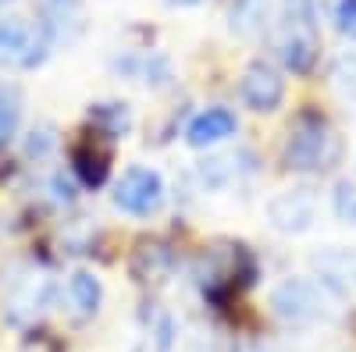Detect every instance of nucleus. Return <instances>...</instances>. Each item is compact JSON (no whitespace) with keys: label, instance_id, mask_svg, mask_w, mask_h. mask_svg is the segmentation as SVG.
Here are the masks:
<instances>
[{"label":"nucleus","instance_id":"f257e3e1","mask_svg":"<svg viewBox=\"0 0 356 352\" xmlns=\"http://www.w3.org/2000/svg\"><path fill=\"white\" fill-rule=\"evenodd\" d=\"M339 160H342V139L332 128V121L317 110H303L285 135L282 164L296 174H328Z\"/></svg>","mask_w":356,"mask_h":352},{"label":"nucleus","instance_id":"f03ea898","mask_svg":"<svg viewBox=\"0 0 356 352\" xmlns=\"http://www.w3.org/2000/svg\"><path fill=\"white\" fill-rule=\"evenodd\" d=\"M54 278L47 267L33 260H22L4 274V288H0V310L4 320L18 331H33L36 320L54 306Z\"/></svg>","mask_w":356,"mask_h":352},{"label":"nucleus","instance_id":"7ed1b4c3","mask_svg":"<svg viewBox=\"0 0 356 352\" xmlns=\"http://www.w3.org/2000/svg\"><path fill=\"white\" fill-rule=\"evenodd\" d=\"M321 53L317 36V8L314 0H282V22H278V57L296 75H310Z\"/></svg>","mask_w":356,"mask_h":352},{"label":"nucleus","instance_id":"20e7f679","mask_svg":"<svg viewBox=\"0 0 356 352\" xmlns=\"http://www.w3.org/2000/svg\"><path fill=\"white\" fill-rule=\"evenodd\" d=\"M50 33L43 22H33L25 15H11L0 22V68L11 72H33L50 57Z\"/></svg>","mask_w":356,"mask_h":352},{"label":"nucleus","instance_id":"39448f33","mask_svg":"<svg viewBox=\"0 0 356 352\" xmlns=\"http://www.w3.org/2000/svg\"><path fill=\"white\" fill-rule=\"evenodd\" d=\"M328 285H317L307 278H285L275 292H271V310L285 328H307L328 313Z\"/></svg>","mask_w":356,"mask_h":352},{"label":"nucleus","instance_id":"423d86ee","mask_svg":"<svg viewBox=\"0 0 356 352\" xmlns=\"http://www.w3.org/2000/svg\"><path fill=\"white\" fill-rule=\"evenodd\" d=\"M114 203L132 217H150L164 203V178L150 167H129L114 185Z\"/></svg>","mask_w":356,"mask_h":352},{"label":"nucleus","instance_id":"0eeeda50","mask_svg":"<svg viewBox=\"0 0 356 352\" xmlns=\"http://www.w3.org/2000/svg\"><path fill=\"white\" fill-rule=\"evenodd\" d=\"M267 221H271V228L282 231V235L310 231L314 221H317V192L310 185H296V189L278 192L267 203Z\"/></svg>","mask_w":356,"mask_h":352},{"label":"nucleus","instance_id":"6e6552de","mask_svg":"<svg viewBox=\"0 0 356 352\" xmlns=\"http://www.w3.org/2000/svg\"><path fill=\"white\" fill-rule=\"evenodd\" d=\"M239 93H243V103L253 114H275L285 100V75L271 61L257 57V61H250L246 72H243Z\"/></svg>","mask_w":356,"mask_h":352},{"label":"nucleus","instance_id":"1a4fd4ad","mask_svg":"<svg viewBox=\"0 0 356 352\" xmlns=\"http://www.w3.org/2000/svg\"><path fill=\"white\" fill-rule=\"evenodd\" d=\"M111 142L100 139V135H86L72 146V171H75V178L86 185V189H100L107 182V174H111Z\"/></svg>","mask_w":356,"mask_h":352},{"label":"nucleus","instance_id":"9d476101","mask_svg":"<svg viewBox=\"0 0 356 352\" xmlns=\"http://www.w3.org/2000/svg\"><path fill=\"white\" fill-rule=\"evenodd\" d=\"M129 271L139 285H161L171 278L175 271V249L164 242V239H143L136 249H132V260H129Z\"/></svg>","mask_w":356,"mask_h":352},{"label":"nucleus","instance_id":"9b49d317","mask_svg":"<svg viewBox=\"0 0 356 352\" xmlns=\"http://www.w3.org/2000/svg\"><path fill=\"white\" fill-rule=\"evenodd\" d=\"M40 22L54 43H75L86 33V4L82 0H43Z\"/></svg>","mask_w":356,"mask_h":352},{"label":"nucleus","instance_id":"f8f14e48","mask_svg":"<svg viewBox=\"0 0 356 352\" xmlns=\"http://www.w3.org/2000/svg\"><path fill=\"white\" fill-rule=\"evenodd\" d=\"M235 128H239V121H235V114L228 107H207L189 121L186 142L196 146V150H203V146H214V142L228 139Z\"/></svg>","mask_w":356,"mask_h":352},{"label":"nucleus","instance_id":"ddd939ff","mask_svg":"<svg viewBox=\"0 0 356 352\" xmlns=\"http://www.w3.org/2000/svg\"><path fill=\"white\" fill-rule=\"evenodd\" d=\"M86 121L93 125V135L114 142V139H125V135H129V128H132V110H129V103L107 100V103H93V107H89Z\"/></svg>","mask_w":356,"mask_h":352},{"label":"nucleus","instance_id":"4468645a","mask_svg":"<svg viewBox=\"0 0 356 352\" xmlns=\"http://www.w3.org/2000/svg\"><path fill=\"white\" fill-rule=\"evenodd\" d=\"M68 296H72L75 317H79V320H89V317H97V310H100V303H104V285H100L97 274L75 271L72 281H68Z\"/></svg>","mask_w":356,"mask_h":352},{"label":"nucleus","instance_id":"2eb2a0df","mask_svg":"<svg viewBox=\"0 0 356 352\" xmlns=\"http://www.w3.org/2000/svg\"><path fill=\"white\" fill-rule=\"evenodd\" d=\"M22 125V90L15 82H0V150H8Z\"/></svg>","mask_w":356,"mask_h":352},{"label":"nucleus","instance_id":"dca6fc26","mask_svg":"<svg viewBox=\"0 0 356 352\" xmlns=\"http://www.w3.org/2000/svg\"><path fill=\"white\" fill-rule=\"evenodd\" d=\"M232 33H239L246 40L260 36L267 28V4L264 0H232Z\"/></svg>","mask_w":356,"mask_h":352},{"label":"nucleus","instance_id":"f3484780","mask_svg":"<svg viewBox=\"0 0 356 352\" xmlns=\"http://www.w3.org/2000/svg\"><path fill=\"white\" fill-rule=\"evenodd\" d=\"M332 82H335V90L349 100H356V50H346L335 57V65H332Z\"/></svg>","mask_w":356,"mask_h":352},{"label":"nucleus","instance_id":"a211bd4d","mask_svg":"<svg viewBox=\"0 0 356 352\" xmlns=\"http://www.w3.org/2000/svg\"><path fill=\"white\" fill-rule=\"evenodd\" d=\"M332 210L339 221L356 224V178H339L332 192Z\"/></svg>","mask_w":356,"mask_h":352},{"label":"nucleus","instance_id":"6ab92c4d","mask_svg":"<svg viewBox=\"0 0 356 352\" xmlns=\"http://www.w3.org/2000/svg\"><path fill=\"white\" fill-rule=\"evenodd\" d=\"M200 178L203 185H211V189H221L232 182V157H211V160H203L200 164Z\"/></svg>","mask_w":356,"mask_h":352},{"label":"nucleus","instance_id":"aec40b11","mask_svg":"<svg viewBox=\"0 0 356 352\" xmlns=\"http://www.w3.org/2000/svg\"><path fill=\"white\" fill-rule=\"evenodd\" d=\"M54 142H57V135H54V125H50V121H43V125H36L33 132H29L25 153H29V157H47V153L54 150Z\"/></svg>","mask_w":356,"mask_h":352},{"label":"nucleus","instance_id":"412c9836","mask_svg":"<svg viewBox=\"0 0 356 352\" xmlns=\"http://www.w3.org/2000/svg\"><path fill=\"white\" fill-rule=\"evenodd\" d=\"M335 28L342 36L356 40V0H339L335 4Z\"/></svg>","mask_w":356,"mask_h":352},{"label":"nucleus","instance_id":"4be33fe9","mask_svg":"<svg viewBox=\"0 0 356 352\" xmlns=\"http://www.w3.org/2000/svg\"><path fill=\"white\" fill-rule=\"evenodd\" d=\"M18 352H65V345L57 342L54 335H47V331H29Z\"/></svg>","mask_w":356,"mask_h":352},{"label":"nucleus","instance_id":"5701e85b","mask_svg":"<svg viewBox=\"0 0 356 352\" xmlns=\"http://www.w3.org/2000/svg\"><path fill=\"white\" fill-rule=\"evenodd\" d=\"M196 352H235V345L221 335H207V338L196 342Z\"/></svg>","mask_w":356,"mask_h":352},{"label":"nucleus","instance_id":"b1692460","mask_svg":"<svg viewBox=\"0 0 356 352\" xmlns=\"http://www.w3.org/2000/svg\"><path fill=\"white\" fill-rule=\"evenodd\" d=\"M54 196L61 199V203H72L75 199V185L65 178V174H54Z\"/></svg>","mask_w":356,"mask_h":352},{"label":"nucleus","instance_id":"393cba45","mask_svg":"<svg viewBox=\"0 0 356 352\" xmlns=\"http://www.w3.org/2000/svg\"><path fill=\"white\" fill-rule=\"evenodd\" d=\"M171 8H196V4H203V0H168Z\"/></svg>","mask_w":356,"mask_h":352},{"label":"nucleus","instance_id":"a878e982","mask_svg":"<svg viewBox=\"0 0 356 352\" xmlns=\"http://www.w3.org/2000/svg\"><path fill=\"white\" fill-rule=\"evenodd\" d=\"M346 274L356 281V260H346Z\"/></svg>","mask_w":356,"mask_h":352},{"label":"nucleus","instance_id":"bb28decb","mask_svg":"<svg viewBox=\"0 0 356 352\" xmlns=\"http://www.w3.org/2000/svg\"><path fill=\"white\" fill-rule=\"evenodd\" d=\"M8 4H11V0H0V11H4V8H8Z\"/></svg>","mask_w":356,"mask_h":352}]
</instances>
